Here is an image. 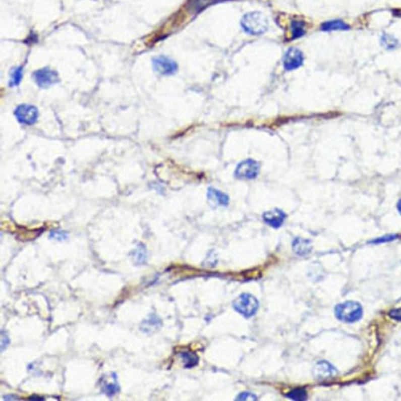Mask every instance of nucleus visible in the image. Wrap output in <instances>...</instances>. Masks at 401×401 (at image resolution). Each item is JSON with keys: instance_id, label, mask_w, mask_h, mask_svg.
<instances>
[{"instance_id": "nucleus-1", "label": "nucleus", "mask_w": 401, "mask_h": 401, "mask_svg": "<svg viewBox=\"0 0 401 401\" xmlns=\"http://www.w3.org/2000/svg\"><path fill=\"white\" fill-rule=\"evenodd\" d=\"M242 28L246 33L252 35H260L268 30L269 22L260 12L246 14L241 21Z\"/></svg>"}, {"instance_id": "nucleus-2", "label": "nucleus", "mask_w": 401, "mask_h": 401, "mask_svg": "<svg viewBox=\"0 0 401 401\" xmlns=\"http://www.w3.org/2000/svg\"><path fill=\"white\" fill-rule=\"evenodd\" d=\"M335 317L339 321L347 323H354L359 321L363 316V308L360 303L347 301L340 303L335 308Z\"/></svg>"}, {"instance_id": "nucleus-3", "label": "nucleus", "mask_w": 401, "mask_h": 401, "mask_svg": "<svg viewBox=\"0 0 401 401\" xmlns=\"http://www.w3.org/2000/svg\"><path fill=\"white\" fill-rule=\"evenodd\" d=\"M233 307L241 315L246 318H250L256 314L259 310V304L255 296L244 293L235 299Z\"/></svg>"}, {"instance_id": "nucleus-4", "label": "nucleus", "mask_w": 401, "mask_h": 401, "mask_svg": "<svg viewBox=\"0 0 401 401\" xmlns=\"http://www.w3.org/2000/svg\"><path fill=\"white\" fill-rule=\"evenodd\" d=\"M260 169V165L257 161L253 159H246L239 163L235 176L239 180H253L258 177Z\"/></svg>"}, {"instance_id": "nucleus-5", "label": "nucleus", "mask_w": 401, "mask_h": 401, "mask_svg": "<svg viewBox=\"0 0 401 401\" xmlns=\"http://www.w3.org/2000/svg\"><path fill=\"white\" fill-rule=\"evenodd\" d=\"M14 114L18 121L21 124L32 126L39 119V110L35 106L31 104H21L18 106Z\"/></svg>"}, {"instance_id": "nucleus-6", "label": "nucleus", "mask_w": 401, "mask_h": 401, "mask_svg": "<svg viewBox=\"0 0 401 401\" xmlns=\"http://www.w3.org/2000/svg\"><path fill=\"white\" fill-rule=\"evenodd\" d=\"M152 64L154 71L162 76H172L178 70L177 64L167 56H156L153 59Z\"/></svg>"}, {"instance_id": "nucleus-7", "label": "nucleus", "mask_w": 401, "mask_h": 401, "mask_svg": "<svg viewBox=\"0 0 401 401\" xmlns=\"http://www.w3.org/2000/svg\"><path fill=\"white\" fill-rule=\"evenodd\" d=\"M304 56L303 53L297 48L288 49L283 59V66L288 72L296 70L303 65Z\"/></svg>"}, {"instance_id": "nucleus-8", "label": "nucleus", "mask_w": 401, "mask_h": 401, "mask_svg": "<svg viewBox=\"0 0 401 401\" xmlns=\"http://www.w3.org/2000/svg\"><path fill=\"white\" fill-rule=\"evenodd\" d=\"M33 77L37 85L42 88L49 87L59 81L58 73L48 68L36 71L34 73Z\"/></svg>"}, {"instance_id": "nucleus-9", "label": "nucleus", "mask_w": 401, "mask_h": 401, "mask_svg": "<svg viewBox=\"0 0 401 401\" xmlns=\"http://www.w3.org/2000/svg\"><path fill=\"white\" fill-rule=\"evenodd\" d=\"M313 374L315 378L319 380H325L335 377L337 374L336 369L329 362L325 361H319L313 369Z\"/></svg>"}, {"instance_id": "nucleus-10", "label": "nucleus", "mask_w": 401, "mask_h": 401, "mask_svg": "<svg viewBox=\"0 0 401 401\" xmlns=\"http://www.w3.org/2000/svg\"><path fill=\"white\" fill-rule=\"evenodd\" d=\"M287 215L281 209H273L265 212L263 215V219L266 224L273 228H279L283 225L285 221Z\"/></svg>"}, {"instance_id": "nucleus-11", "label": "nucleus", "mask_w": 401, "mask_h": 401, "mask_svg": "<svg viewBox=\"0 0 401 401\" xmlns=\"http://www.w3.org/2000/svg\"><path fill=\"white\" fill-rule=\"evenodd\" d=\"M207 197L211 205L214 206H227L229 204V197L222 191L213 188H209Z\"/></svg>"}, {"instance_id": "nucleus-12", "label": "nucleus", "mask_w": 401, "mask_h": 401, "mask_svg": "<svg viewBox=\"0 0 401 401\" xmlns=\"http://www.w3.org/2000/svg\"><path fill=\"white\" fill-rule=\"evenodd\" d=\"M321 29L323 32L347 31L351 29V27L341 20H332V21H327L325 23L322 24Z\"/></svg>"}, {"instance_id": "nucleus-13", "label": "nucleus", "mask_w": 401, "mask_h": 401, "mask_svg": "<svg viewBox=\"0 0 401 401\" xmlns=\"http://www.w3.org/2000/svg\"><path fill=\"white\" fill-rule=\"evenodd\" d=\"M293 248L294 252L299 256H305L311 252V244L310 241L297 238L293 241Z\"/></svg>"}, {"instance_id": "nucleus-14", "label": "nucleus", "mask_w": 401, "mask_h": 401, "mask_svg": "<svg viewBox=\"0 0 401 401\" xmlns=\"http://www.w3.org/2000/svg\"><path fill=\"white\" fill-rule=\"evenodd\" d=\"M161 320L157 316L152 314V315L150 316L149 318L147 319L143 322L141 329H142L143 331L149 333L158 329V328L161 327Z\"/></svg>"}, {"instance_id": "nucleus-15", "label": "nucleus", "mask_w": 401, "mask_h": 401, "mask_svg": "<svg viewBox=\"0 0 401 401\" xmlns=\"http://www.w3.org/2000/svg\"><path fill=\"white\" fill-rule=\"evenodd\" d=\"M293 39H300L305 35V24L301 21H293L291 24Z\"/></svg>"}, {"instance_id": "nucleus-16", "label": "nucleus", "mask_w": 401, "mask_h": 401, "mask_svg": "<svg viewBox=\"0 0 401 401\" xmlns=\"http://www.w3.org/2000/svg\"><path fill=\"white\" fill-rule=\"evenodd\" d=\"M133 258L136 263L139 265L144 264L147 262V252L144 245L140 244L137 246V249L133 252Z\"/></svg>"}, {"instance_id": "nucleus-17", "label": "nucleus", "mask_w": 401, "mask_h": 401, "mask_svg": "<svg viewBox=\"0 0 401 401\" xmlns=\"http://www.w3.org/2000/svg\"><path fill=\"white\" fill-rule=\"evenodd\" d=\"M181 358L183 360L184 367L187 368H191L196 366L198 363V357L195 354L191 352H184L181 354Z\"/></svg>"}, {"instance_id": "nucleus-18", "label": "nucleus", "mask_w": 401, "mask_h": 401, "mask_svg": "<svg viewBox=\"0 0 401 401\" xmlns=\"http://www.w3.org/2000/svg\"><path fill=\"white\" fill-rule=\"evenodd\" d=\"M23 77V68L18 67L17 69H14L11 76L10 80V86H18L21 83V79Z\"/></svg>"}, {"instance_id": "nucleus-19", "label": "nucleus", "mask_w": 401, "mask_h": 401, "mask_svg": "<svg viewBox=\"0 0 401 401\" xmlns=\"http://www.w3.org/2000/svg\"><path fill=\"white\" fill-rule=\"evenodd\" d=\"M381 42H382V46L387 49H395L398 45V41L395 39L394 37L387 35V34L382 35Z\"/></svg>"}, {"instance_id": "nucleus-20", "label": "nucleus", "mask_w": 401, "mask_h": 401, "mask_svg": "<svg viewBox=\"0 0 401 401\" xmlns=\"http://www.w3.org/2000/svg\"><path fill=\"white\" fill-rule=\"evenodd\" d=\"M287 396L289 399H293V400L302 401L307 399V392L304 389H296L289 392Z\"/></svg>"}, {"instance_id": "nucleus-21", "label": "nucleus", "mask_w": 401, "mask_h": 401, "mask_svg": "<svg viewBox=\"0 0 401 401\" xmlns=\"http://www.w3.org/2000/svg\"><path fill=\"white\" fill-rule=\"evenodd\" d=\"M120 388L118 385L117 382H113L110 384H105L103 386V391L105 392L108 396H112L116 395L118 392H120Z\"/></svg>"}, {"instance_id": "nucleus-22", "label": "nucleus", "mask_w": 401, "mask_h": 401, "mask_svg": "<svg viewBox=\"0 0 401 401\" xmlns=\"http://www.w3.org/2000/svg\"><path fill=\"white\" fill-rule=\"evenodd\" d=\"M215 1L216 0H192V5L196 11H199Z\"/></svg>"}, {"instance_id": "nucleus-23", "label": "nucleus", "mask_w": 401, "mask_h": 401, "mask_svg": "<svg viewBox=\"0 0 401 401\" xmlns=\"http://www.w3.org/2000/svg\"><path fill=\"white\" fill-rule=\"evenodd\" d=\"M49 238L56 239V240L63 241L68 238V234L65 232H61V231H55V232H51Z\"/></svg>"}, {"instance_id": "nucleus-24", "label": "nucleus", "mask_w": 401, "mask_h": 401, "mask_svg": "<svg viewBox=\"0 0 401 401\" xmlns=\"http://www.w3.org/2000/svg\"><path fill=\"white\" fill-rule=\"evenodd\" d=\"M238 400H256L257 399L256 396L250 392H242L239 395V396L236 398Z\"/></svg>"}, {"instance_id": "nucleus-25", "label": "nucleus", "mask_w": 401, "mask_h": 401, "mask_svg": "<svg viewBox=\"0 0 401 401\" xmlns=\"http://www.w3.org/2000/svg\"><path fill=\"white\" fill-rule=\"evenodd\" d=\"M10 343V339L7 334L2 333V339H1V351H4Z\"/></svg>"}, {"instance_id": "nucleus-26", "label": "nucleus", "mask_w": 401, "mask_h": 401, "mask_svg": "<svg viewBox=\"0 0 401 401\" xmlns=\"http://www.w3.org/2000/svg\"><path fill=\"white\" fill-rule=\"evenodd\" d=\"M389 315L392 318L395 319L396 321H401V309L392 310L389 313Z\"/></svg>"}, {"instance_id": "nucleus-27", "label": "nucleus", "mask_w": 401, "mask_h": 401, "mask_svg": "<svg viewBox=\"0 0 401 401\" xmlns=\"http://www.w3.org/2000/svg\"><path fill=\"white\" fill-rule=\"evenodd\" d=\"M395 239V236H389V237H385V238H382V239H378V240H375V243H378V242H387V241L392 240V239Z\"/></svg>"}, {"instance_id": "nucleus-28", "label": "nucleus", "mask_w": 401, "mask_h": 401, "mask_svg": "<svg viewBox=\"0 0 401 401\" xmlns=\"http://www.w3.org/2000/svg\"><path fill=\"white\" fill-rule=\"evenodd\" d=\"M397 208L398 211H399V214L401 215V200L399 201V203H398Z\"/></svg>"}, {"instance_id": "nucleus-29", "label": "nucleus", "mask_w": 401, "mask_h": 401, "mask_svg": "<svg viewBox=\"0 0 401 401\" xmlns=\"http://www.w3.org/2000/svg\"><path fill=\"white\" fill-rule=\"evenodd\" d=\"M5 399H17V397H14V396H6Z\"/></svg>"}]
</instances>
